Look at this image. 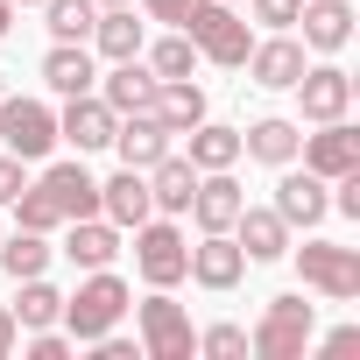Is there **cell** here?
Returning <instances> with one entry per match:
<instances>
[{
    "label": "cell",
    "mask_w": 360,
    "mask_h": 360,
    "mask_svg": "<svg viewBox=\"0 0 360 360\" xmlns=\"http://www.w3.org/2000/svg\"><path fill=\"white\" fill-rule=\"evenodd\" d=\"M0 148L22 162H43L57 148V113L43 99H0Z\"/></svg>",
    "instance_id": "8"
},
{
    "label": "cell",
    "mask_w": 360,
    "mask_h": 360,
    "mask_svg": "<svg viewBox=\"0 0 360 360\" xmlns=\"http://www.w3.org/2000/svg\"><path fill=\"white\" fill-rule=\"evenodd\" d=\"M127 283L113 276V269H85V283H78V297H64V325H71V339L78 346H92L99 332H113L120 318H127Z\"/></svg>",
    "instance_id": "3"
},
{
    "label": "cell",
    "mask_w": 360,
    "mask_h": 360,
    "mask_svg": "<svg viewBox=\"0 0 360 360\" xmlns=\"http://www.w3.org/2000/svg\"><path fill=\"white\" fill-rule=\"evenodd\" d=\"M240 205H248V191L233 184L226 169H198V191H191V219H198V233H226L233 219H240Z\"/></svg>",
    "instance_id": "13"
},
{
    "label": "cell",
    "mask_w": 360,
    "mask_h": 360,
    "mask_svg": "<svg viewBox=\"0 0 360 360\" xmlns=\"http://www.w3.org/2000/svg\"><path fill=\"white\" fill-rule=\"evenodd\" d=\"M148 212H155V198H148V176H141V169H120V176H106V184H99V219H113L120 233L141 226Z\"/></svg>",
    "instance_id": "18"
},
{
    "label": "cell",
    "mask_w": 360,
    "mask_h": 360,
    "mask_svg": "<svg viewBox=\"0 0 360 360\" xmlns=\"http://www.w3.org/2000/svg\"><path fill=\"white\" fill-rule=\"evenodd\" d=\"M71 346H78V339H64V332H50V325H43V332L29 339V360H71Z\"/></svg>",
    "instance_id": "35"
},
{
    "label": "cell",
    "mask_w": 360,
    "mask_h": 360,
    "mask_svg": "<svg viewBox=\"0 0 360 360\" xmlns=\"http://www.w3.org/2000/svg\"><path fill=\"white\" fill-rule=\"evenodd\" d=\"M57 318H64V297H57L43 276H22V304H15V325L43 332V325H57Z\"/></svg>",
    "instance_id": "29"
},
{
    "label": "cell",
    "mask_w": 360,
    "mask_h": 360,
    "mask_svg": "<svg viewBox=\"0 0 360 360\" xmlns=\"http://www.w3.org/2000/svg\"><path fill=\"white\" fill-rule=\"evenodd\" d=\"M297 269H304V290L332 297V304H353L360 297V248H339V240H304L290 248Z\"/></svg>",
    "instance_id": "5"
},
{
    "label": "cell",
    "mask_w": 360,
    "mask_h": 360,
    "mask_svg": "<svg viewBox=\"0 0 360 360\" xmlns=\"http://www.w3.org/2000/svg\"><path fill=\"white\" fill-rule=\"evenodd\" d=\"M276 212H283V226H290V233H297V226H318V219L332 212V184H325L318 169H290V162H283Z\"/></svg>",
    "instance_id": "10"
},
{
    "label": "cell",
    "mask_w": 360,
    "mask_h": 360,
    "mask_svg": "<svg viewBox=\"0 0 360 360\" xmlns=\"http://www.w3.org/2000/svg\"><path fill=\"white\" fill-rule=\"evenodd\" d=\"M184 276L205 283V290H233V283L248 276V255H240L233 233H205V240L191 248V269H184Z\"/></svg>",
    "instance_id": "17"
},
{
    "label": "cell",
    "mask_w": 360,
    "mask_h": 360,
    "mask_svg": "<svg viewBox=\"0 0 360 360\" xmlns=\"http://www.w3.org/2000/svg\"><path fill=\"white\" fill-rule=\"evenodd\" d=\"M0 99H8V78H0Z\"/></svg>",
    "instance_id": "42"
},
{
    "label": "cell",
    "mask_w": 360,
    "mask_h": 360,
    "mask_svg": "<svg viewBox=\"0 0 360 360\" xmlns=\"http://www.w3.org/2000/svg\"><path fill=\"white\" fill-rule=\"evenodd\" d=\"M92 8H134V0H92Z\"/></svg>",
    "instance_id": "40"
},
{
    "label": "cell",
    "mask_w": 360,
    "mask_h": 360,
    "mask_svg": "<svg viewBox=\"0 0 360 360\" xmlns=\"http://www.w3.org/2000/svg\"><path fill=\"white\" fill-rule=\"evenodd\" d=\"M226 233L240 240L248 262H283V255H290V226H283L276 205H240V219H233Z\"/></svg>",
    "instance_id": "16"
},
{
    "label": "cell",
    "mask_w": 360,
    "mask_h": 360,
    "mask_svg": "<svg viewBox=\"0 0 360 360\" xmlns=\"http://www.w3.org/2000/svg\"><path fill=\"white\" fill-rule=\"evenodd\" d=\"M148 113H155V120H162L169 134H191V127L205 120V92H198L191 78H162V85H155V106H148Z\"/></svg>",
    "instance_id": "26"
},
{
    "label": "cell",
    "mask_w": 360,
    "mask_h": 360,
    "mask_svg": "<svg viewBox=\"0 0 360 360\" xmlns=\"http://www.w3.org/2000/svg\"><path fill=\"white\" fill-rule=\"evenodd\" d=\"M64 226H71V233H64V255H71L78 269H106V262L120 255V226H113V219L92 212V219H64Z\"/></svg>",
    "instance_id": "24"
},
{
    "label": "cell",
    "mask_w": 360,
    "mask_h": 360,
    "mask_svg": "<svg viewBox=\"0 0 360 360\" xmlns=\"http://www.w3.org/2000/svg\"><path fill=\"white\" fill-rule=\"evenodd\" d=\"M134 269H141V283L148 290H169V283H184V269H191V240L176 233L169 219H141L134 226Z\"/></svg>",
    "instance_id": "6"
},
{
    "label": "cell",
    "mask_w": 360,
    "mask_h": 360,
    "mask_svg": "<svg viewBox=\"0 0 360 360\" xmlns=\"http://www.w3.org/2000/svg\"><path fill=\"white\" fill-rule=\"evenodd\" d=\"M169 141H176V134H169L155 113H120V127H113L106 148H120V169H148V162L169 155Z\"/></svg>",
    "instance_id": "15"
},
{
    "label": "cell",
    "mask_w": 360,
    "mask_h": 360,
    "mask_svg": "<svg viewBox=\"0 0 360 360\" xmlns=\"http://www.w3.org/2000/svg\"><path fill=\"white\" fill-rule=\"evenodd\" d=\"M43 85H50V92H64V99L92 92V85H99L92 50H85V43H50V57H43Z\"/></svg>",
    "instance_id": "21"
},
{
    "label": "cell",
    "mask_w": 360,
    "mask_h": 360,
    "mask_svg": "<svg viewBox=\"0 0 360 360\" xmlns=\"http://www.w3.org/2000/svg\"><path fill=\"white\" fill-rule=\"evenodd\" d=\"M15 8H43V0H15Z\"/></svg>",
    "instance_id": "41"
},
{
    "label": "cell",
    "mask_w": 360,
    "mask_h": 360,
    "mask_svg": "<svg viewBox=\"0 0 360 360\" xmlns=\"http://www.w3.org/2000/svg\"><path fill=\"white\" fill-rule=\"evenodd\" d=\"M240 71H248L255 85H269V92H290V85L304 78V43L276 29L269 43H255V50H248V64H240Z\"/></svg>",
    "instance_id": "14"
},
{
    "label": "cell",
    "mask_w": 360,
    "mask_h": 360,
    "mask_svg": "<svg viewBox=\"0 0 360 360\" xmlns=\"http://www.w3.org/2000/svg\"><path fill=\"white\" fill-rule=\"evenodd\" d=\"M191 162H198V169H233V162H240V127L198 120V127H191Z\"/></svg>",
    "instance_id": "28"
},
{
    "label": "cell",
    "mask_w": 360,
    "mask_h": 360,
    "mask_svg": "<svg viewBox=\"0 0 360 360\" xmlns=\"http://www.w3.org/2000/svg\"><path fill=\"white\" fill-rule=\"evenodd\" d=\"M92 212H99V176L85 162H50L36 184H22V198H15V226H29V233H50V226L92 219Z\"/></svg>",
    "instance_id": "1"
},
{
    "label": "cell",
    "mask_w": 360,
    "mask_h": 360,
    "mask_svg": "<svg viewBox=\"0 0 360 360\" xmlns=\"http://www.w3.org/2000/svg\"><path fill=\"white\" fill-rule=\"evenodd\" d=\"M191 36V50L205 57V64H219V71H240L248 64V50H255V36H248V22L233 15V0H191V15L176 22Z\"/></svg>",
    "instance_id": "2"
},
{
    "label": "cell",
    "mask_w": 360,
    "mask_h": 360,
    "mask_svg": "<svg viewBox=\"0 0 360 360\" xmlns=\"http://www.w3.org/2000/svg\"><path fill=\"white\" fill-rule=\"evenodd\" d=\"M43 8H50V36L57 43H92V22H99L92 0H43Z\"/></svg>",
    "instance_id": "30"
},
{
    "label": "cell",
    "mask_w": 360,
    "mask_h": 360,
    "mask_svg": "<svg viewBox=\"0 0 360 360\" xmlns=\"http://www.w3.org/2000/svg\"><path fill=\"white\" fill-rule=\"evenodd\" d=\"M141 43H148V29L134 22V8H99V22H92V50L99 57L127 64V57H141Z\"/></svg>",
    "instance_id": "25"
},
{
    "label": "cell",
    "mask_w": 360,
    "mask_h": 360,
    "mask_svg": "<svg viewBox=\"0 0 360 360\" xmlns=\"http://www.w3.org/2000/svg\"><path fill=\"white\" fill-rule=\"evenodd\" d=\"M141 15H148V22H169V29H176V22L191 15V0H141Z\"/></svg>",
    "instance_id": "36"
},
{
    "label": "cell",
    "mask_w": 360,
    "mask_h": 360,
    "mask_svg": "<svg viewBox=\"0 0 360 360\" xmlns=\"http://www.w3.org/2000/svg\"><path fill=\"white\" fill-rule=\"evenodd\" d=\"M50 240L43 233H29V226H15V240H0V276H8V283H22V276H43L50 269Z\"/></svg>",
    "instance_id": "27"
},
{
    "label": "cell",
    "mask_w": 360,
    "mask_h": 360,
    "mask_svg": "<svg viewBox=\"0 0 360 360\" xmlns=\"http://www.w3.org/2000/svg\"><path fill=\"white\" fill-rule=\"evenodd\" d=\"M290 92L304 99V120H346L353 113V78L339 64H304V78Z\"/></svg>",
    "instance_id": "11"
},
{
    "label": "cell",
    "mask_w": 360,
    "mask_h": 360,
    "mask_svg": "<svg viewBox=\"0 0 360 360\" xmlns=\"http://www.w3.org/2000/svg\"><path fill=\"white\" fill-rule=\"evenodd\" d=\"M15 29V0H0V36H8Z\"/></svg>",
    "instance_id": "39"
},
{
    "label": "cell",
    "mask_w": 360,
    "mask_h": 360,
    "mask_svg": "<svg viewBox=\"0 0 360 360\" xmlns=\"http://www.w3.org/2000/svg\"><path fill=\"white\" fill-rule=\"evenodd\" d=\"M297 155H304V169H318L325 184H332V176L360 169V127L353 120H318V134L297 141Z\"/></svg>",
    "instance_id": "9"
},
{
    "label": "cell",
    "mask_w": 360,
    "mask_h": 360,
    "mask_svg": "<svg viewBox=\"0 0 360 360\" xmlns=\"http://www.w3.org/2000/svg\"><path fill=\"white\" fill-rule=\"evenodd\" d=\"M198 353H212V360H240V353H248V332H240V325H212V332H198Z\"/></svg>",
    "instance_id": "32"
},
{
    "label": "cell",
    "mask_w": 360,
    "mask_h": 360,
    "mask_svg": "<svg viewBox=\"0 0 360 360\" xmlns=\"http://www.w3.org/2000/svg\"><path fill=\"white\" fill-rule=\"evenodd\" d=\"M297 22H304V50H346L353 43V8L346 0H304L297 8Z\"/></svg>",
    "instance_id": "20"
},
{
    "label": "cell",
    "mask_w": 360,
    "mask_h": 360,
    "mask_svg": "<svg viewBox=\"0 0 360 360\" xmlns=\"http://www.w3.org/2000/svg\"><path fill=\"white\" fill-rule=\"evenodd\" d=\"M148 71H155V85H162V78H191V71H198L191 36H184V29H176V36H162V43L148 50Z\"/></svg>",
    "instance_id": "31"
},
{
    "label": "cell",
    "mask_w": 360,
    "mask_h": 360,
    "mask_svg": "<svg viewBox=\"0 0 360 360\" xmlns=\"http://www.w3.org/2000/svg\"><path fill=\"white\" fill-rule=\"evenodd\" d=\"M297 141H304V127L297 120H283V113H269V120H255V127H240V155H255V162H297Z\"/></svg>",
    "instance_id": "23"
},
{
    "label": "cell",
    "mask_w": 360,
    "mask_h": 360,
    "mask_svg": "<svg viewBox=\"0 0 360 360\" xmlns=\"http://www.w3.org/2000/svg\"><path fill=\"white\" fill-rule=\"evenodd\" d=\"M141 176H148V198H155V212H169V219L184 212V205H191V191H198V162H191V155H176V148H169L162 162H148Z\"/></svg>",
    "instance_id": "19"
},
{
    "label": "cell",
    "mask_w": 360,
    "mask_h": 360,
    "mask_svg": "<svg viewBox=\"0 0 360 360\" xmlns=\"http://www.w3.org/2000/svg\"><path fill=\"white\" fill-rule=\"evenodd\" d=\"M134 318H141V353L148 360H191L198 353V332H191L184 304H169V290H155Z\"/></svg>",
    "instance_id": "7"
},
{
    "label": "cell",
    "mask_w": 360,
    "mask_h": 360,
    "mask_svg": "<svg viewBox=\"0 0 360 360\" xmlns=\"http://www.w3.org/2000/svg\"><path fill=\"white\" fill-rule=\"evenodd\" d=\"M22 184H29V162H22V155H0V205H15Z\"/></svg>",
    "instance_id": "34"
},
{
    "label": "cell",
    "mask_w": 360,
    "mask_h": 360,
    "mask_svg": "<svg viewBox=\"0 0 360 360\" xmlns=\"http://www.w3.org/2000/svg\"><path fill=\"white\" fill-rule=\"evenodd\" d=\"M99 99H106L113 113H148V106H155V71H148L141 57H127V64H113V71H106Z\"/></svg>",
    "instance_id": "22"
},
{
    "label": "cell",
    "mask_w": 360,
    "mask_h": 360,
    "mask_svg": "<svg viewBox=\"0 0 360 360\" xmlns=\"http://www.w3.org/2000/svg\"><path fill=\"white\" fill-rule=\"evenodd\" d=\"M353 346H360V332H353V325H339V332H325V353H353Z\"/></svg>",
    "instance_id": "37"
},
{
    "label": "cell",
    "mask_w": 360,
    "mask_h": 360,
    "mask_svg": "<svg viewBox=\"0 0 360 360\" xmlns=\"http://www.w3.org/2000/svg\"><path fill=\"white\" fill-rule=\"evenodd\" d=\"M15 332H22V325H15V311H8V304H0V360H8V353H15Z\"/></svg>",
    "instance_id": "38"
},
{
    "label": "cell",
    "mask_w": 360,
    "mask_h": 360,
    "mask_svg": "<svg viewBox=\"0 0 360 360\" xmlns=\"http://www.w3.org/2000/svg\"><path fill=\"white\" fill-rule=\"evenodd\" d=\"M311 325H318V304H304V297H269L262 325L248 332V353H262V360H297V353L311 346Z\"/></svg>",
    "instance_id": "4"
},
{
    "label": "cell",
    "mask_w": 360,
    "mask_h": 360,
    "mask_svg": "<svg viewBox=\"0 0 360 360\" xmlns=\"http://www.w3.org/2000/svg\"><path fill=\"white\" fill-rule=\"evenodd\" d=\"M113 127H120V113L99 99V92H78L64 113H57V141H71L78 155H92V148H106L113 141Z\"/></svg>",
    "instance_id": "12"
},
{
    "label": "cell",
    "mask_w": 360,
    "mask_h": 360,
    "mask_svg": "<svg viewBox=\"0 0 360 360\" xmlns=\"http://www.w3.org/2000/svg\"><path fill=\"white\" fill-rule=\"evenodd\" d=\"M297 8H304V0H248V15L262 29H297Z\"/></svg>",
    "instance_id": "33"
}]
</instances>
